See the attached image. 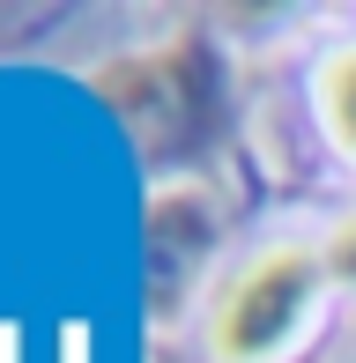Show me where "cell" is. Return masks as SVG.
Returning <instances> with one entry per match:
<instances>
[{"label": "cell", "mask_w": 356, "mask_h": 363, "mask_svg": "<svg viewBox=\"0 0 356 363\" xmlns=\"http://www.w3.org/2000/svg\"><path fill=\"white\" fill-rule=\"evenodd\" d=\"M304 304H312V252H267V259H252V267L230 282L223 311H216V356H230V363L274 356L289 334H297Z\"/></svg>", "instance_id": "6da1fadb"}, {"label": "cell", "mask_w": 356, "mask_h": 363, "mask_svg": "<svg viewBox=\"0 0 356 363\" xmlns=\"http://www.w3.org/2000/svg\"><path fill=\"white\" fill-rule=\"evenodd\" d=\"M319 89H327V119H334V134L356 148V52H349V60H334Z\"/></svg>", "instance_id": "7a4b0ae2"}, {"label": "cell", "mask_w": 356, "mask_h": 363, "mask_svg": "<svg viewBox=\"0 0 356 363\" xmlns=\"http://www.w3.org/2000/svg\"><path fill=\"white\" fill-rule=\"evenodd\" d=\"M334 267H342V274H349V282H356V223H349V238H342V245H334Z\"/></svg>", "instance_id": "3957f363"}]
</instances>
